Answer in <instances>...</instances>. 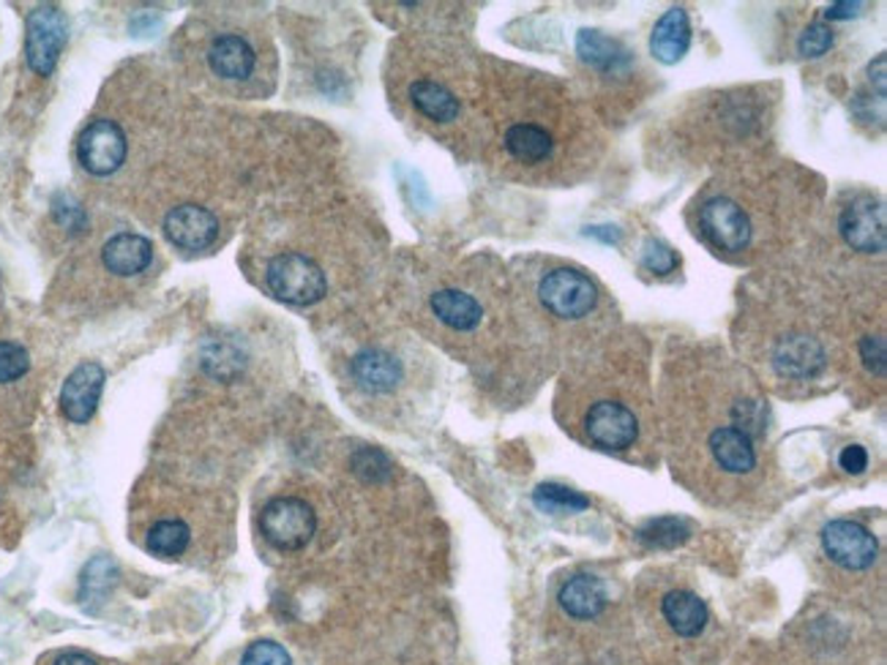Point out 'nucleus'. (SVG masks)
<instances>
[{
    "mask_svg": "<svg viewBox=\"0 0 887 665\" xmlns=\"http://www.w3.org/2000/svg\"><path fill=\"white\" fill-rule=\"evenodd\" d=\"M268 289L282 304L312 306L323 300V295L328 292V281H325V274L319 270L315 259L298 251H287L270 259Z\"/></svg>",
    "mask_w": 887,
    "mask_h": 665,
    "instance_id": "obj_1",
    "label": "nucleus"
},
{
    "mask_svg": "<svg viewBox=\"0 0 887 665\" xmlns=\"http://www.w3.org/2000/svg\"><path fill=\"white\" fill-rule=\"evenodd\" d=\"M259 532L279 552H300L315 537L317 516L298 497H276L259 513Z\"/></svg>",
    "mask_w": 887,
    "mask_h": 665,
    "instance_id": "obj_2",
    "label": "nucleus"
},
{
    "mask_svg": "<svg viewBox=\"0 0 887 665\" xmlns=\"http://www.w3.org/2000/svg\"><path fill=\"white\" fill-rule=\"evenodd\" d=\"M541 304L552 317L582 319L595 308L599 292L588 276L573 268H554L539 284Z\"/></svg>",
    "mask_w": 887,
    "mask_h": 665,
    "instance_id": "obj_3",
    "label": "nucleus"
},
{
    "mask_svg": "<svg viewBox=\"0 0 887 665\" xmlns=\"http://www.w3.org/2000/svg\"><path fill=\"white\" fill-rule=\"evenodd\" d=\"M69 22L58 6H39L28 14L26 56L28 66L39 77H50L56 71L60 50L66 47Z\"/></svg>",
    "mask_w": 887,
    "mask_h": 665,
    "instance_id": "obj_4",
    "label": "nucleus"
},
{
    "mask_svg": "<svg viewBox=\"0 0 887 665\" xmlns=\"http://www.w3.org/2000/svg\"><path fill=\"white\" fill-rule=\"evenodd\" d=\"M699 229L713 249L727 254L746 251L753 235L743 208L727 197H713L699 208Z\"/></svg>",
    "mask_w": 887,
    "mask_h": 665,
    "instance_id": "obj_5",
    "label": "nucleus"
},
{
    "mask_svg": "<svg viewBox=\"0 0 887 665\" xmlns=\"http://www.w3.org/2000/svg\"><path fill=\"white\" fill-rule=\"evenodd\" d=\"M77 159L88 169L90 175H107L118 172L120 165L126 161V135L118 123L112 120H93L82 129L80 139H77Z\"/></svg>",
    "mask_w": 887,
    "mask_h": 665,
    "instance_id": "obj_6",
    "label": "nucleus"
},
{
    "mask_svg": "<svg viewBox=\"0 0 887 665\" xmlns=\"http://www.w3.org/2000/svg\"><path fill=\"white\" fill-rule=\"evenodd\" d=\"M584 431L603 450H629L639 437V420L625 404L595 401L584 415Z\"/></svg>",
    "mask_w": 887,
    "mask_h": 665,
    "instance_id": "obj_7",
    "label": "nucleus"
},
{
    "mask_svg": "<svg viewBox=\"0 0 887 665\" xmlns=\"http://www.w3.org/2000/svg\"><path fill=\"white\" fill-rule=\"evenodd\" d=\"M838 227H841L844 240H847L855 251H866V254L885 251V240H887L885 208L874 197H855L852 202L841 210Z\"/></svg>",
    "mask_w": 887,
    "mask_h": 665,
    "instance_id": "obj_8",
    "label": "nucleus"
},
{
    "mask_svg": "<svg viewBox=\"0 0 887 665\" xmlns=\"http://www.w3.org/2000/svg\"><path fill=\"white\" fill-rule=\"evenodd\" d=\"M825 554L847 570H866L877 562V537L855 522H830L822 529Z\"/></svg>",
    "mask_w": 887,
    "mask_h": 665,
    "instance_id": "obj_9",
    "label": "nucleus"
},
{
    "mask_svg": "<svg viewBox=\"0 0 887 665\" xmlns=\"http://www.w3.org/2000/svg\"><path fill=\"white\" fill-rule=\"evenodd\" d=\"M105 379H107L105 368L93 360L80 363V366L66 377L63 390H60V413L66 415V420L82 426V423H88L90 417L96 415L101 393H105Z\"/></svg>",
    "mask_w": 887,
    "mask_h": 665,
    "instance_id": "obj_10",
    "label": "nucleus"
},
{
    "mask_svg": "<svg viewBox=\"0 0 887 665\" xmlns=\"http://www.w3.org/2000/svg\"><path fill=\"white\" fill-rule=\"evenodd\" d=\"M165 235L173 246L184 251H203L219 235V221L210 210L200 205H180L173 208L165 219Z\"/></svg>",
    "mask_w": 887,
    "mask_h": 665,
    "instance_id": "obj_11",
    "label": "nucleus"
},
{
    "mask_svg": "<svg viewBox=\"0 0 887 665\" xmlns=\"http://www.w3.org/2000/svg\"><path fill=\"white\" fill-rule=\"evenodd\" d=\"M773 366L787 379H811L825 368V349L817 338H781L773 353Z\"/></svg>",
    "mask_w": 887,
    "mask_h": 665,
    "instance_id": "obj_12",
    "label": "nucleus"
},
{
    "mask_svg": "<svg viewBox=\"0 0 887 665\" xmlns=\"http://www.w3.org/2000/svg\"><path fill=\"white\" fill-rule=\"evenodd\" d=\"M710 453H713L716 464L729 475H748L757 467V447H753V437H748L746 431H740L738 426H721L710 434L708 439Z\"/></svg>",
    "mask_w": 887,
    "mask_h": 665,
    "instance_id": "obj_13",
    "label": "nucleus"
},
{
    "mask_svg": "<svg viewBox=\"0 0 887 665\" xmlns=\"http://www.w3.org/2000/svg\"><path fill=\"white\" fill-rule=\"evenodd\" d=\"M154 259V246L148 238L135 232L115 235L101 249V262L115 276H137L145 274Z\"/></svg>",
    "mask_w": 887,
    "mask_h": 665,
    "instance_id": "obj_14",
    "label": "nucleus"
},
{
    "mask_svg": "<svg viewBox=\"0 0 887 665\" xmlns=\"http://www.w3.org/2000/svg\"><path fill=\"white\" fill-rule=\"evenodd\" d=\"M505 150L519 165H544L549 156L554 153V137L546 126L522 120V123L509 126L505 131Z\"/></svg>",
    "mask_w": 887,
    "mask_h": 665,
    "instance_id": "obj_15",
    "label": "nucleus"
},
{
    "mask_svg": "<svg viewBox=\"0 0 887 665\" xmlns=\"http://www.w3.org/2000/svg\"><path fill=\"white\" fill-rule=\"evenodd\" d=\"M349 371L355 383L369 393H391L402 383V363L383 349H364L355 355Z\"/></svg>",
    "mask_w": 887,
    "mask_h": 665,
    "instance_id": "obj_16",
    "label": "nucleus"
},
{
    "mask_svg": "<svg viewBox=\"0 0 887 665\" xmlns=\"http://www.w3.org/2000/svg\"><path fill=\"white\" fill-rule=\"evenodd\" d=\"M691 47V26H688V14L683 9H669L667 14L656 22L653 36H650V52L656 60L672 66Z\"/></svg>",
    "mask_w": 887,
    "mask_h": 665,
    "instance_id": "obj_17",
    "label": "nucleus"
},
{
    "mask_svg": "<svg viewBox=\"0 0 887 665\" xmlns=\"http://www.w3.org/2000/svg\"><path fill=\"white\" fill-rule=\"evenodd\" d=\"M210 69L225 80H246L255 71V50L244 36L225 33L210 44Z\"/></svg>",
    "mask_w": 887,
    "mask_h": 665,
    "instance_id": "obj_18",
    "label": "nucleus"
},
{
    "mask_svg": "<svg viewBox=\"0 0 887 665\" xmlns=\"http://www.w3.org/2000/svg\"><path fill=\"white\" fill-rule=\"evenodd\" d=\"M576 52L584 63L599 71H607V75L609 71L618 75V71H625L631 66V52L618 39L603 36L601 30H579Z\"/></svg>",
    "mask_w": 887,
    "mask_h": 665,
    "instance_id": "obj_19",
    "label": "nucleus"
},
{
    "mask_svg": "<svg viewBox=\"0 0 887 665\" xmlns=\"http://www.w3.org/2000/svg\"><path fill=\"white\" fill-rule=\"evenodd\" d=\"M661 611L669 627L683 638H697L704 631V625H708V606H704V601H699V595H693L688 589L669 592L663 597Z\"/></svg>",
    "mask_w": 887,
    "mask_h": 665,
    "instance_id": "obj_20",
    "label": "nucleus"
},
{
    "mask_svg": "<svg viewBox=\"0 0 887 665\" xmlns=\"http://www.w3.org/2000/svg\"><path fill=\"white\" fill-rule=\"evenodd\" d=\"M432 311L440 322L459 332L475 330L481 325V319H484V308H481L479 300L467 292H459V289H440V292H434Z\"/></svg>",
    "mask_w": 887,
    "mask_h": 665,
    "instance_id": "obj_21",
    "label": "nucleus"
},
{
    "mask_svg": "<svg viewBox=\"0 0 887 665\" xmlns=\"http://www.w3.org/2000/svg\"><path fill=\"white\" fill-rule=\"evenodd\" d=\"M560 606L573 619H595L607 608V589L595 576H573L560 589Z\"/></svg>",
    "mask_w": 887,
    "mask_h": 665,
    "instance_id": "obj_22",
    "label": "nucleus"
},
{
    "mask_svg": "<svg viewBox=\"0 0 887 665\" xmlns=\"http://www.w3.org/2000/svg\"><path fill=\"white\" fill-rule=\"evenodd\" d=\"M410 101L424 118L434 120V123H451L459 118V99L451 93L445 85L434 80H415L410 85Z\"/></svg>",
    "mask_w": 887,
    "mask_h": 665,
    "instance_id": "obj_23",
    "label": "nucleus"
},
{
    "mask_svg": "<svg viewBox=\"0 0 887 665\" xmlns=\"http://www.w3.org/2000/svg\"><path fill=\"white\" fill-rule=\"evenodd\" d=\"M189 537L191 532L184 522L178 518H165V522H156L154 527L148 529L145 535V546L154 556L159 559H178V556L186 554L189 548Z\"/></svg>",
    "mask_w": 887,
    "mask_h": 665,
    "instance_id": "obj_24",
    "label": "nucleus"
},
{
    "mask_svg": "<svg viewBox=\"0 0 887 665\" xmlns=\"http://www.w3.org/2000/svg\"><path fill=\"white\" fill-rule=\"evenodd\" d=\"M688 535H691V524L678 516L653 518L639 529V540L648 543L650 548H678L688 540Z\"/></svg>",
    "mask_w": 887,
    "mask_h": 665,
    "instance_id": "obj_25",
    "label": "nucleus"
},
{
    "mask_svg": "<svg viewBox=\"0 0 887 665\" xmlns=\"http://www.w3.org/2000/svg\"><path fill=\"white\" fill-rule=\"evenodd\" d=\"M535 507H541L544 513H554V516H563V513H579L588 510L590 499L582 497L579 492H571V488L560 486V483H544V486L535 488L533 494Z\"/></svg>",
    "mask_w": 887,
    "mask_h": 665,
    "instance_id": "obj_26",
    "label": "nucleus"
},
{
    "mask_svg": "<svg viewBox=\"0 0 887 665\" xmlns=\"http://www.w3.org/2000/svg\"><path fill=\"white\" fill-rule=\"evenodd\" d=\"M115 578H118V570H115L112 559H107V556H96V559L86 567V573H82L80 597L82 601H99V597H107V592L115 586Z\"/></svg>",
    "mask_w": 887,
    "mask_h": 665,
    "instance_id": "obj_27",
    "label": "nucleus"
},
{
    "mask_svg": "<svg viewBox=\"0 0 887 665\" xmlns=\"http://www.w3.org/2000/svg\"><path fill=\"white\" fill-rule=\"evenodd\" d=\"M349 467L366 483H383L391 477V458L383 450H377V447H361L349 458Z\"/></svg>",
    "mask_w": 887,
    "mask_h": 665,
    "instance_id": "obj_28",
    "label": "nucleus"
},
{
    "mask_svg": "<svg viewBox=\"0 0 887 665\" xmlns=\"http://www.w3.org/2000/svg\"><path fill=\"white\" fill-rule=\"evenodd\" d=\"M30 355L26 347L14 341H0V385L17 383L28 374Z\"/></svg>",
    "mask_w": 887,
    "mask_h": 665,
    "instance_id": "obj_29",
    "label": "nucleus"
},
{
    "mask_svg": "<svg viewBox=\"0 0 887 665\" xmlns=\"http://www.w3.org/2000/svg\"><path fill=\"white\" fill-rule=\"evenodd\" d=\"M203 366L205 371L214 374V377L229 379L235 377V374H240V368H244V355L235 353L229 344H219V347L210 349V355H205Z\"/></svg>",
    "mask_w": 887,
    "mask_h": 665,
    "instance_id": "obj_30",
    "label": "nucleus"
},
{
    "mask_svg": "<svg viewBox=\"0 0 887 665\" xmlns=\"http://www.w3.org/2000/svg\"><path fill=\"white\" fill-rule=\"evenodd\" d=\"M240 665H293V661H289L285 646L276 644V641H255L244 652Z\"/></svg>",
    "mask_w": 887,
    "mask_h": 665,
    "instance_id": "obj_31",
    "label": "nucleus"
},
{
    "mask_svg": "<svg viewBox=\"0 0 887 665\" xmlns=\"http://www.w3.org/2000/svg\"><path fill=\"white\" fill-rule=\"evenodd\" d=\"M830 47H832V30L825 26V22H814V26H808L802 30L798 41V50L802 58H819L825 56Z\"/></svg>",
    "mask_w": 887,
    "mask_h": 665,
    "instance_id": "obj_32",
    "label": "nucleus"
},
{
    "mask_svg": "<svg viewBox=\"0 0 887 665\" xmlns=\"http://www.w3.org/2000/svg\"><path fill=\"white\" fill-rule=\"evenodd\" d=\"M642 262L650 274L663 276L672 274V270L678 268V254L669 249L667 244H661V240H648V246H644L642 251Z\"/></svg>",
    "mask_w": 887,
    "mask_h": 665,
    "instance_id": "obj_33",
    "label": "nucleus"
},
{
    "mask_svg": "<svg viewBox=\"0 0 887 665\" xmlns=\"http://www.w3.org/2000/svg\"><path fill=\"white\" fill-rule=\"evenodd\" d=\"M860 358L871 368L877 377H885V338L883 336H868L860 341Z\"/></svg>",
    "mask_w": 887,
    "mask_h": 665,
    "instance_id": "obj_34",
    "label": "nucleus"
},
{
    "mask_svg": "<svg viewBox=\"0 0 887 665\" xmlns=\"http://www.w3.org/2000/svg\"><path fill=\"white\" fill-rule=\"evenodd\" d=\"M838 464H841V469L849 472V475H860V472L868 467V453L863 450L860 445H849L844 447L841 456H838Z\"/></svg>",
    "mask_w": 887,
    "mask_h": 665,
    "instance_id": "obj_35",
    "label": "nucleus"
},
{
    "mask_svg": "<svg viewBox=\"0 0 887 665\" xmlns=\"http://www.w3.org/2000/svg\"><path fill=\"white\" fill-rule=\"evenodd\" d=\"M863 9V3H832L828 6V20H849V17H855L858 11Z\"/></svg>",
    "mask_w": 887,
    "mask_h": 665,
    "instance_id": "obj_36",
    "label": "nucleus"
},
{
    "mask_svg": "<svg viewBox=\"0 0 887 665\" xmlns=\"http://www.w3.org/2000/svg\"><path fill=\"white\" fill-rule=\"evenodd\" d=\"M885 63L887 58L879 56L877 63H871V69H868V77H871V85L877 82V93L879 99H885Z\"/></svg>",
    "mask_w": 887,
    "mask_h": 665,
    "instance_id": "obj_37",
    "label": "nucleus"
},
{
    "mask_svg": "<svg viewBox=\"0 0 887 665\" xmlns=\"http://www.w3.org/2000/svg\"><path fill=\"white\" fill-rule=\"evenodd\" d=\"M56 665H99L93 661V657L82 655V652H66V655H60Z\"/></svg>",
    "mask_w": 887,
    "mask_h": 665,
    "instance_id": "obj_38",
    "label": "nucleus"
},
{
    "mask_svg": "<svg viewBox=\"0 0 887 665\" xmlns=\"http://www.w3.org/2000/svg\"><path fill=\"white\" fill-rule=\"evenodd\" d=\"M588 235H590V238L603 240V244H618V240H620V232H618V229H612V227H593V229H588Z\"/></svg>",
    "mask_w": 887,
    "mask_h": 665,
    "instance_id": "obj_39",
    "label": "nucleus"
}]
</instances>
